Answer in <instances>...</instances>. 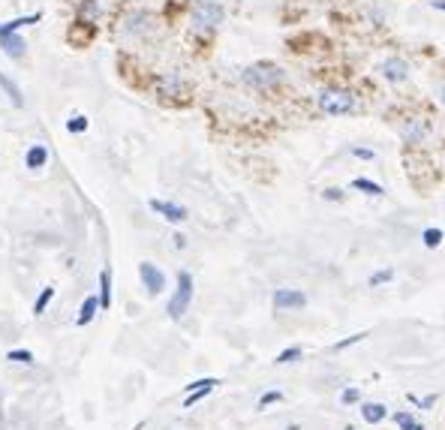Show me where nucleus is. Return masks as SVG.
Returning <instances> with one entry per match:
<instances>
[{"instance_id":"nucleus-24","label":"nucleus","mask_w":445,"mask_h":430,"mask_svg":"<svg viewBox=\"0 0 445 430\" xmlns=\"http://www.w3.org/2000/svg\"><path fill=\"white\" fill-rule=\"evenodd\" d=\"M66 130H70V132H85L88 130V117L85 115H73L70 120H66Z\"/></svg>"},{"instance_id":"nucleus-1","label":"nucleus","mask_w":445,"mask_h":430,"mask_svg":"<svg viewBox=\"0 0 445 430\" xmlns=\"http://www.w3.org/2000/svg\"><path fill=\"white\" fill-rule=\"evenodd\" d=\"M241 82H244L247 88H253V90H274V88H280L283 82H286V73L274 63H253L241 73Z\"/></svg>"},{"instance_id":"nucleus-11","label":"nucleus","mask_w":445,"mask_h":430,"mask_svg":"<svg viewBox=\"0 0 445 430\" xmlns=\"http://www.w3.org/2000/svg\"><path fill=\"white\" fill-rule=\"evenodd\" d=\"M400 136H403V142H407V145H422L424 136H427V124L422 117H409L407 124L400 127Z\"/></svg>"},{"instance_id":"nucleus-15","label":"nucleus","mask_w":445,"mask_h":430,"mask_svg":"<svg viewBox=\"0 0 445 430\" xmlns=\"http://www.w3.org/2000/svg\"><path fill=\"white\" fill-rule=\"evenodd\" d=\"M97 310H103V307H100V298H97V295H88L85 304H82V310H78L75 325H88V322L97 316Z\"/></svg>"},{"instance_id":"nucleus-5","label":"nucleus","mask_w":445,"mask_h":430,"mask_svg":"<svg viewBox=\"0 0 445 430\" xmlns=\"http://www.w3.org/2000/svg\"><path fill=\"white\" fill-rule=\"evenodd\" d=\"M139 277H142L147 295H159V292L166 289V274L159 271L154 262H142V265H139Z\"/></svg>"},{"instance_id":"nucleus-12","label":"nucleus","mask_w":445,"mask_h":430,"mask_svg":"<svg viewBox=\"0 0 445 430\" xmlns=\"http://www.w3.org/2000/svg\"><path fill=\"white\" fill-rule=\"evenodd\" d=\"M0 48L6 51L9 58H24V51H28V46H24V39L16 36V33H0Z\"/></svg>"},{"instance_id":"nucleus-31","label":"nucleus","mask_w":445,"mask_h":430,"mask_svg":"<svg viewBox=\"0 0 445 430\" xmlns=\"http://www.w3.org/2000/svg\"><path fill=\"white\" fill-rule=\"evenodd\" d=\"M358 397H361L358 388H343V392H340V403H355Z\"/></svg>"},{"instance_id":"nucleus-28","label":"nucleus","mask_w":445,"mask_h":430,"mask_svg":"<svg viewBox=\"0 0 445 430\" xmlns=\"http://www.w3.org/2000/svg\"><path fill=\"white\" fill-rule=\"evenodd\" d=\"M422 238H424V244H427V247H439V241H442V229H427Z\"/></svg>"},{"instance_id":"nucleus-22","label":"nucleus","mask_w":445,"mask_h":430,"mask_svg":"<svg viewBox=\"0 0 445 430\" xmlns=\"http://www.w3.org/2000/svg\"><path fill=\"white\" fill-rule=\"evenodd\" d=\"M51 298H55V289H51V286H46L43 292H39V298H36V304H33V313L36 316H43L46 313V307H48V301Z\"/></svg>"},{"instance_id":"nucleus-3","label":"nucleus","mask_w":445,"mask_h":430,"mask_svg":"<svg viewBox=\"0 0 445 430\" xmlns=\"http://www.w3.org/2000/svg\"><path fill=\"white\" fill-rule=\"evenodd\" d=\"M316 103L325 115H349L355 109V97L349 90H340V88H322Z\"/></svg>"},{"instance_id":"nucleus-23","label":"nucleus","mask_w":445,"mask_h":430,"mask_svg":"<svg viewBox=\"0 0 445 430\" xmlns=\"http://www.w3.org/2000/svg\"><path fill=\"white\" fill-rule=\"evenodd\" d=\"M304 352H301V346H289V349H283V352L274 358L277 365H292V361H298Z\"/></svg>"},{"instance_id":"nucleus-19","label":"nucleus","mask_w":445,"mask_h":430,"mask_svg":"<svg viewBox=\"0 0 445 430\" xmlns=\"http://www.w3.org/2000/svg\"><path fill=\"white\" fill-rule=\"evenodd\" d=\"M78 16H82L85 24H93L100 19V4L97 0H82V6H78Z\"/></svg>"},{"instance_id":"nucleus-9","label":"nucleus","mask_w":445,"mask_h":430,"mask_svg":"<svg viewBox=\"0 0 445 430\" xmlns=\"http://www.w3.org/2000/svg\"><path fill=\"white\" fill-rule=\"evenodd\" d=\"M307 298H304V292L298 289H277L274 292V307L277 310H298V307H304Z\"/></svg>"},{"instance_id":"nucleus-10","label":"nucleus","mask_w":445,"mask_h":430,"mask_svg":"<svg viewBox=\"0 0 445 430\" xmlns=\"http://www.w3.org/2000/svg\"><path fill=\"white\" fill-rule=\"evenodd\" d=\"M151 211H157L163 220L169 223H184L187 220V208L174 205V201H163V199H151Z\"/></svg>"},{"instance_id":"nucleus-29","label":"nucleus","mask_w":445,"mask_h":430,"mask_svg":"<svg viewBox=\"0 0 445 430\" xmlns=\"http://www.w3.org/2000/svg\"><path fill=\"white\" fill-rule=\"evenodd\" d=\"M280 400H283V394H280V392H265V394L259 397V409L271 407V403H280Z\"/></svg>"},{"instance_id":"nucleus-25","label":"nucleus","mask_w":445,"mask_h":430,"mask_svg":"<svg viewBox=\"0 0 445 430\" xmlns=\"http://www.w3.org/2000/svg\"><path fill=\"white\" fill-rule=\"evenodd\" d=\"M211 392H214V388H211V385H208V388H199V392H190V394H187V397H184V407H193V403H199V400H205V397H208Z\"/></svg>"},{"instance_id":"nucleus-17","label":"nucleus","mask_w":445,"mask_h":430,"mask_svg":"<svg viewBox=\"0 0 445 430\" xmlns=\"http://www.w3.org/2000/svg\"><path fill=\"white\" fill-rule=\"evenodd\" d=\"M0 88H4V93L9 97V103L16 105V109H21V105H24V100H21V90H19V85L12 82V78H9L6 73H0Z\"/></svg>"},{"instance_id":"nucleus-13","label":"nucleus","mask_w":445,"mask_h":430,"mask_svg":"<svg viewBox=\"0 0 445 430\" xmlns=\"http://www.w3.org/2000/svg\"><path fill=\"white\" fill-rule=\"evenodd\" d=\"M361 419L367 421V424H379L388 419V409L382 407V403H364L361 407Z\"/></svg>"},{"instance_id":"nucleus-20","label":"nucleus","mask_w":445,"mask_h":430,"mask_svg":"<svg viewBox=\"0 0 445 430\" xmlns=\"http://www.w3.org/2000/svg\"><path fill=\"white\" fill-rule=\"evenodd\" d=\"M352 187H355V190H361V193H367V196H385L382 187L373 184V181H367V178H355Z\"/></svg>"},{"instance_id":"nucleus-16","label":"nucleus","mask_w":445,"mask_h":430,"mask_svg":"<svg viewBox=\"0 0 445 430\" xmlns=\"http://www.w3.org/2000/svg\"><path fill=\"white\" fill-rule=\"evenodd\" d=\"M46 163H48V151L43 145H33L31 151L24 154V166H28V169H43Z\"/></svg>"},{"instance_id":"nucleus-27","label":"nucleus","mask_w":445,"mask_h":430,"mask_svg":"<svg viewBox=\"0 0 445 430\" xmlns=\"http://www.w3.org/2000/svg\"><path fill=\"white\" fill-rule=\"evenodd\" d=\"M391 277H394V271H391V268H382V271H376L370 277V286H382V283H388Z\"/></svg>"},{"instance_id":"nucleus-6","label":"nucleus","mask_w":445,"mask_h":430,"mask_svg":"<svg viewBox=\"0 0 445 430\" xmlns=\"http://www.w3.org/2000/svg\"><path fill=\"white\" fill-rule=\"evenodd\" d=\"M154 90H157V97H163V100H174V97H181V93L187 90L184 85V78L181 75H174V73H163L154 82Z\"/></svg>"},{"instance_id":"nucleus-30","label":"nucleus","mask_w":445,"mask_h":430,"mask_svg":"<svg viewBox=\"0 0 445 430\" xmlns=\"http://www.w3.org/2000/svg\"><path fill=\"white\" fill-rule=\"evenodd\" d=\"M397 427H400V430H415L418 424H415V419H412L409 412H400V415H397Z\"/></svg>"},{"instance_id":"nucleus-18","label":"nucleus","mask_w":445,"mask_h":430,"mask_svg":"<svg viewBox=\"0 0 445 430\" xmlns=\"http://www.w3.org/2000/svg\"><path fill=\"white\" fill-rule=\"evenodd\" d=\"M39 19V12H31V16H24V19H12V21H6V24H0V33H16V31H21V28H28V24H36Z\"/></svg>"},{"instance_id":"nucleus-37","label":"nucleus","mask_w":445,"mask_h":430,"mask_svg":"<svg viewBox=\"0 0 445 430\" xmlns=\"http://www.w3.org/2000/svg\"><path fill=\"white\" fill-rule=\"evenodd\" d=\"M415 430H424V427H415Z\"/></svg>"},{"instance_id":"nucleus-34","label":"nucleus","mask_w":445,"mask_h":430,"mask_svg":"<svg viewBox=\"0 0 445 430\" xmlns=\"http://www.w3.org/2000/svg\"><path fill=\"white\" fill-rule=\"evenodd\" d=\"M434 9H445V0H434Z\"/></svg>"},{"instance_id":"nucleus-26","label":"nucleus","mask_w":445,"mask_h":430,"mask_svg":"<svg viewBox=\"0 0 445 430\" xmlns=\"http://www.w3.org/2000/svg\"><path fill=\"white\" fill-rule=\"evenodd\" d=\"M364 337H367V331H361V334H352V337H346V340H340V343H334V349H337V352H343V349H349V346L361 343Z\"/></svg>"},{"instance_id":"nucleus-7","label":"nucleus","mask_w":445,"mask_h":430,"mask_svg":"<svg viewBox=\"0 0 445 430\" xmlns=\"http://www.w3.org/2000/svg\"><path fill=\"white\" fill-rule=\"evenodd\" d=\"M379 73L385 75V82L403 85L409 78V66H407V61H403V58H385L382 66H379Z\"/></svg>"},{"instance_id":"nucleus-2","label":"nucleus","mask_w":445,"mask_h":430,"mask_svg":"<svg viewBox=\"0 0 445 430\" xmlns=\"http://www.w3.org/2000/svg\"><path fill=\"white\" fill-rule=\"evenodd\" d=\"M190 24L196 33H211L223 24V6L217 0H199V4L190 9Z\"/></svg>"},{"instance_id":"nucleus-33","label":"nucleus","mask_w":445,"mask_h":430,"mask_svg":"<svg viewBox=\"0 0 445 430\" xmlns=\"http://www.w3.org/2000/svg\"><path fill=\"white\" fill-rule=\"evenodd\" d=\"M325 199H328V201H340V199H343V193H340V190H334V187H331V190H325Z\"/></svg>"},{"instance_id":"nucleus-8","label":"nucleus","mask_w":445,"mask_h":430,"mask_svg":"<svg viewBox=\"0 0 445 430\" xmlns=\"http://www.w3.org/2000/svg\"><path fill=\"white\" fill-rule=\"evenodd\" d=\"M151 31H154V19L147 16V12H132V16H127V21H124L127 36H147Z\"/></svg>"},{"instance_id":"nucleus-21","label":"nucleus","mask_w":445,"mask_h":430,"mask_svg":"<svg viewBox=\"0 0 445 430\" xmlns=\"http://www.w3.org/2000/svg\"><path fill=\"white\" fill-rule=\"evenodd\" d=\"M6 361H16V365H33V352L31 349H9Z\"/></svg>"},{"instance_id":"nucleus-35","label":"nucleus","mask_w":445,"mask_h":430,"mask_svg":"<svg viewBox=\"0 0 445 430\" xmlns=\"http://www.w3.org/2000/svg\"><path fill=\"white\" fill-rule=\"evenodd\" d=\"M439 100H442V105H445V85L439 88Z\"/></svg>"},{"instance_id":"nucleus-4","label":"nucleus","mask_w":445,"mask_h":430,"mask_svg":"<svg viewBox=\"0 0 445 430\" xmlns=\"http://www.w3.org/2000/svg\"><path fill=\"white\" fill-rule=\"evenodd\" d=\"M190 301H193V277H190V271H181L178 274V289H174V295L169 298L166 313L172 319H181L187 313V307H190Z\"/></svg>"},{"instance_id":"nucleus-36","label":"nucleus","mask_w":445,"mask_h":430,"mask_svg":"<svg viewBox=\"0 0 445 430\" xmlns=\"http://www.w3.org/2000/svg\"><path fill=\"white\" fill-rule=\"evenodd\" d=\"M286 430H298V424H289V427H286Z\"/></svg>"},{"instance_id":"nucleus-14","label":"nucleus","mask_w":445,"mask_h":430,"mask_svg":"<svg viewBox=\"0 0 445 430\" xmlns=\"http://www.w3.org/2000/svg\"><path fill=\"white\" fill-rule=\"evenodd\" d=\"M100 307L103 310H109L112 307V271L109 268H103L100 271Z\"/></svg>"},{"instance_id":"nucleus-32","label":"nucleus","mask_w":445,"mask_h":430,"mask_svg":"<svg viewBox=\"0 0 445 430\" xmlns=\"http://www.w3.org/2000/svg\"><path fill=\"white\" fill-rule=\"evenodd\" d=\"M352 157H358V159H376V151H370V147H352Z\"/></svg>"}]
</instances>
